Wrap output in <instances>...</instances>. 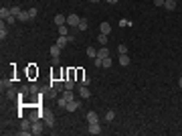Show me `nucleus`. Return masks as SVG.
<instances>
[{"mask_svg":"<svg viewBox=\"0 0 182 136\" xmlns=\"http://www.w3.org/2000/svg\"><path fill=\"white\" fill-rule=\"evenodd\" d=\"M28 14H30V18H34V16H37V8H30V10H28Z\"/></svg>","mask_w":182,"mask_h":136,"instance_id":"35","label":"nucleus"},{"mask_svg":"<svg viewBox=\"0 0 182 136\" xmlns=\"http://www.w3.org/2000/svg\"><path fill=\"white\" fill-rule=\"evenodd\" d=\"M89 2H93V4H97V2H101V0H89Z\"/></svg>","mask_w":182,"mask_h":136,"instance_id":"40","label":"nucleus"},{"mask_svg":"<svg viewBox=\"0 0 182 136\" xmlns=\"http://www.w3.org/2000/svg\"><path fill=\"white\" fill-rule=\"evenodd\" d=\"M117 63H120L121 67H128V65H129V57H128V53H126V55H120V61H117Z\"/></svg>","mask_w":182,"mask_h":136,"instance_id":"11","label":"nucleus"},{"mask_svg":"<svg viewBox=\"0 0 182 136\" xmlns=\"http://www.w3.org/2000/svg\"><path fill=\"white\" fill-rule=\"evenodd\" d=\"M18 94H20V91H16L14 88L6 89V98H8V100H14V98H18Z\"/></svg>","mask_w":182,"mask_h":136,"instance_id":"13","label":"nucleus"},{"mask_svg":"<svg viewBox=\"0 0 182 136\" xmlns=\"http://www.w3.org/2000/svg\"><path fill=\"white\" fill-rule=\"evenodd\" d=\"M79 106H81V102L73 98V100H69V102H67V108H65V110H67V112H75V110H79Z\"/></svg>","mask_w":182,"mask_h":136,"instance_id":"2","label":"nucleus"},{"mask_svg":"<svg viewBox=\"0 0 182 136\" xmlns=\"http://www.w3.org/2000/svg\"><path fill=\"white\" fill-rule=\"evenodd\" d=\"M111 65H113V61H111V57H105V59H103V61H101V67H103V69L111 67Z\"/></svg>","mask_w":182,"mask_h":136,"instance_id":"22","label":"nucleus"},{"mask_svg":"<svg viewBox=\"0 0 182 136\" xmlns=\"http://www.w3.org/2000/svg\"><path fill=\"white\" fill-rule=\"evenodd\" d=\"M97 41L101 43V47H105V45H107V35H101V33H99V37H97Z\"/></svg>","mask_w":182,"mask_h":136,"instance_id":"25","label":"nucleus"},{"mask_svg":"<svg viewBox=\"0 0 182 136\" xmlns=\"http://www.w3.org/2000/svg\"><path fill=\"white\" fill-rule=\"evenodd\" d=\"M79 21H81V16H77V14H69V16H67V25L71 28H77V27H79Z\"/></svg>","mask_w":182,"mask_h":136,"instance_id":"1","label":"nucleus"},{"mask_svg":"<svg viewBox=\"0 0 182 136\" xmlns=\"http://www.w3.org/2000/svg\"><path fill=\"white\" fill-rule=\"evenodd\" d=\"M87 27H89V22L85 21V18H81V21H79V27H77V28H79V31H87Z\"/></svg>","mask_w":182,"mask_h":136,"instance_id":"24","label":"nucleus"},{"mask_svg":"<svg viewBox=\"0 0 182 136\" xmlns=\"http://www.w3.org/2000/svg\"><path fill=\"white\" fill-rule=\"evenodd\" d=\"M154 4L156 6H164V0H154Z\"/></svg>","mask_w":182,"mask_h":136,"instance_id":"38","label":"nucleus"},{"mask_svg":"<svg viewBox=\"0 0 182 136\" xmlns=\"http://www.w3.org/2000/svg\"><path fill=\"white\" fill-rule=\"evenodd\" d=\"M89 134H101V126H99V122L89 124Z\"/></svg>","mask_w":182,"mask_h":136,"instance_id":"6","label":"nucleus"},{"mask_svg":"<svg viewBox=\"0 0 182 136\" xmlns=\"http://www.w3.org/2000/svg\"><path fill=\"white\" fill-rule=\"evenodd\" d=\"M8 37V28L4 27V21H2V25H0V39H2V41H4V39H6Z\"/></svg>","mask_w":182,"mask_h":136,"instance_id":"19","label":"nucleus"},{"mask_svg":"<svg viewBox=\"0 0 182 136\" xmlns=\"http://www.w3.org/2000/svg\"><path fill=\"white\" fill-rule=\"evenodd\" d=\"M57 106H59V108H67V98H63V95H61L59 100H57Z\"/></svg>","mask_w":182,"mask_h":136,"instance_id":"26","label":"nucleus"},{"mask_svg":"<svg viewBox=\"0 0 182 136\" xmlns=\"http://www.w3.org/2000/svg\"><path fill=\"white\" fill-rule=\"evenodd\" d=\"M71 41H73V37H69V35H67V37H61V35H59V39H57V45L63 49V47H67Z\"/></svg>","mask_w":182,"mask_h":136,"instance_id":"4","label":"nucleus"},{"mask_svg":"<svg viewBox=\"0 0 182 136\" xmlns=\"http://www.w3.org/2000/svg\"><path fill=\"white\" fill-rule=\"evenodd\" d=\"M16 18H18L20 22H27V21H30V14H28V10H27V12H24V10H22V12H20L18 16H16Z\"/></svg>","mask_w":182,"mask_h":136,"instance_id":"16","label":"nucleus"},{"mask_svg":"<svg viewBox=\"0 0 182 136\" xmlns=\"http://www.w3.org/2000/svg\"><path fill=\"white\" fill-rule=\"evenodd\" d=\"M129 25H132L129 21H120V27H129Z\"/></svg>","mask_w":182,"mask_h":136,"instance_id":"36","label":"nucleus"},{"mask_svg":"<svg viewBox=\"0 0 182 136\" xmlns=\"http://www.w3.org/2000/svg\"><path fill=\"white\" fill-rule=\"evenodd\" d=\"M105 2H109V4H117V0H105Z\"/></svg>","mask_w":182,"mask_h":136,"instance_id":"39","label":"nucleus"},{"mask_svg":"<svg viewBox=\"0 0 182 136\" xmlns=\"http://www.w3.org/2000/svg\"><path fill=\"white\" fill-rule=\"evenodd\" d=\"M87 122H89V124H93V122H99V116L95 114V112H89V114H87Z\"/></svg>","mask_w":182,"mask_h":136,"instance_id":"17","label":"nucleus"},{"mask_svg":"<svg viewBox=\"0 0 182 136\" xmlns=\"http://www.w3.org/2000/svg\"><path fill=\"white\" fill-rule=\"evenodd\" d=\"M99 33L101 35H109L111 33V25H109V22H101L99 25Z\"/></svg>","mask_w":182,"mask_h":136,"instance_id":"7","label":"nucleus"},{"mask_svg":"<svg viewBox=\"0 0 182 136\" xmlns=\"http://www.w3.org/2000/svg\"><path fill=\"white\" fill-rule=\"evenodd\" d=\"M79 83H81V85H89V83H91V79H89V75L85 73V75H83V77L79 79Z\"/></svg>","mask_w":182,"mask_h":136,"instance_id":"28","label":"nucleus"},{"mask_svg":"<svg viewBox=\"0 0 182 136\" xmlns=\"http://www.w3.org/2000/svg\"><path fill=\"white\" fill-rule=\"evenodd\" d=\"M40 116H43V114H40V112H33V114L28 116V120H30V122H37V120H39Z\"/></svg>","mask_w":182,"mask_h":136,"instance_id":"29","label":"nucleus"},{"mask_svg":"<svg viewBox=\"0 0 182 136\" xmlns=\"http://www.w3.org/2000/svg\"><path fill=\"white\" fill-rule=\"evenodd\" d=\"M43 118H45V124H49V126L55 124V116L53 114H43Z\"/></svg>","mask_w":182,"mask_h":136,"instance_id":"18","label":"nucleus"},{"mask_svg":"<svg viewBox=\"0 0 182 136\" xmlns=\"http://www.w3.org/2000/svg\"><path fill=\"white\" fill-rule=\"evenodd\" d=\"M117 53H120V55H126V53H128V47H126V45H120V47H117Z\"/></svg>","mask_w":182,"mask_h":136,"instance_id":"32","label":"nucleus"},{"mask_svg":"<svg viewBox=\"0 0 182 136\" xmlns=\"http://www.w3.org/2000/svg\"><path fill=\"white\" fill-rule=\"evenodd\" d=\"M166 10H176V0H164Z\"/></svg>","mask_w":182,"mask_h":136,"instance_id":"15","label":"nucleus"},{"mask_svg":"<svg viewBox=\"0 0 182 136\" xmlns=\"http://www.w3.org/2000/svg\"><path fill=\"white\" fill-rule=\"evenodd\" d=\"M178 85H180V88H182V77H180V79H178Z\"/></svg>","mask_w":182,"mask_h":136,"instance_id":"41","label":"nucleus"},{"mask_svg":"<svg viewBox=\"0 0 182 136\" xmlns=\"http://www.w3.org/2000/svg\"><path fill=\"white\" fill-rule=\"evenodd\" d=\"M97 57H99V59H105V57H109V49H105V47L97 49Z\"/></svg>","mask_w":182,"mask_h":136,"instance_id":"12","label":"nucleus"},{"mask_svg":"<svg viewBox=\"0 0 182 136\" xmlns=\"http://www.w3.org/2000/svg\"><path fill=\"white\" fill-rule=\"evenodd\" d=\"M14 21H16V16H8V18H6V22H8V25H12Z\"/></svg>","mask_w":182,"mask_h":136,"instance_id":"37","label":"nucleus"},{"mask_svg":"<svg viewBox=\"0 0 182 136\" xmlns=\"http://www.w3.org/2000/svg\"><path fill=\"white\" fill-rule=\"evenodd\" d=\"M0 88H2V91H4V89H10L12 88V79H2V81H0Z\"/></svg>","mask_w":182,"mask_h":136,"instance_id":"14","label":"nucleus"},{"mask_svg":"<svg viewBox=\"0 0 182 136\" xmlns=\"http://www.w3.org/2000/svg\"><path fill=\"white\" fill-rule=\"evenodd\" d=\"M10 12H12V16H18L22 10H20V6H12V8H10Z\"/></svg>","mask_w":182,"mask_h":136,"instance_id":"31","label":"nucleus"},{"mask_svg":"<svg viewBox=\"0 0 182 136\" xmlns=\"http://www.w3.org/2000/svg\"><path fill=\"white\" fill-rule=\"evenodd\" d=\"M93 61H95V67H101V61H103V59H99V57H95Z\"/></svg>","mask_w":182,"mask_h":136,"instance_id":"34","label":"nucleus"},{"mask_svg":"<svg viewBox=\"0 0 182 136\" xmlns=\"http://www.w3.org/2000/svg\"><path fill=\"white\" fill-rule=\"evenodd\" d=\"M87 55L95 59V57H97V49H91V47H89V49H87Z\"/></svg>","mask_w":182,"mask_h":136,"instance_id":"33","label":"nucleus"},{"mask_svg":"<svg viewBox=\"0 0 182 136\" xmlns=\"http://www.w3.org/2000/svg\"><path fill=\"white\" fill-rule=\"evenodd\" d=\"M8 16H12V12H10V8H0V18H2V21H6Z\"/></svg>","mask_w":182,"mask_h":136,"instance_id":"10","label":"nucleus"},{"mask_svg":"<svg viewBox=\"0 0 182 136\" xmlns=\"http://www.w3.org/2000/svg\"><path fill=\"white\" fill-rule=\"evenodd\" d=\"M30 126H33L30 120H22V122H20V128H22V130H30Z\"/></svg>","mask_w":182,"mask_h":136,"instance_id":"23","label":"nucleus"},{"mask_svg":"<svg viewBox=\"0 0 182 136\" xmlns=\"http://www.w3.org/2000/svg\"><path fill=\"white\" fill-rule=\"evenodd\" d=\"M59 55H61V47L55 43L53 47H51V57H59Z\"/></svg>","mask_w":182,"mask_h":136,"instance_id":"20","label":"nucleus"},{"mask_svg":"<svg viewBox=\"0 0 182 136\" xmlns=\"http://www.w3.org/2000/svg\"><path fill=\"white\" fill-rule=\"evenodd\" d=\"M113 118H115V112H113V110H109V112H105V122H111Z\"/></svg>","mask_w":182,"mask_h":136,"instance_id":"27","label":"nucleus"},{"mask_svg":"<svg viewBox=\"0 0 182 136\" xmlns=\"http://www.w3.org/2000/svg\"><path fill=\"white\" fill-rule=\"evenodd\" d=\"M79 98H83V100H89V98H91L87 85H79Z\"/></svg>","mask_w":182,"mask_h":136,"instance_id":"5","label":"nucleus"},{"mask_svg":"<svg viewBox=\"0 0 182 136\" xmlns=\"http://www.w3.org/2000/svg\"><path fill=\"white\" fill-rule=\"evenodd\" d=\"M51 88L57 89V91H65V83H61V81H57V79H53V81H51Z\"/></svg>","mask_w":182,"mask_h":136,"instance_id":"9","label":"nucleus"},{"mask_svg":"<svg viewBox=\"0 0 182 136\" xmlns=\"http://www.w3.org/2000/svg\"><path fill=\"white\" fill-rule=\"evenodd\" d=\"M53 21H55V25H57V27H61V25H67V16H63V14H57Z\"/></svg>","mask_w":182,"mask_h":136,"instance_id":"8","label":"nucleus"},{"mask_svg":"<svg viewBox=\"0 0 182 136\" xmlns=\"http://www.w3.org/2000/svg\"><path fill=\"white\" fill-rule=\"evenodd\" d=\"M30 132H33L34 136H39V134H43V122H33V126H30Z\"/></svg>","mask_w":182,"mask_h":136,"instance_id":"3","label":"nucleus"},{"mask_svg":"<svg viewBox=\"0 0 182 136\" xmlns=\"http://www.w3.org/2000/svg\"><path fill=\"white\" fill-rule=\"evenodd\" d=\"M73 88H75L73 79H71V77H67V79H65V89H73Z\"/></svg>","mask_w":182,"mask_h":136,"instance_id":"30","label":"nucleus"},{"mask_svg":"<svg viewBox=\"0 0 182 136\" xmlns=\"http://www.w3.org/2000/svg\"><path fill=\"white\" fill-rule=\"evenodd\" d=\"M59 35H61V37H67V35H69V25H61V27H59Z\"/></svg>","mask_w":182,"mask_h":136,"instance_id":"21","label":"nucleus"}]
</instances>
